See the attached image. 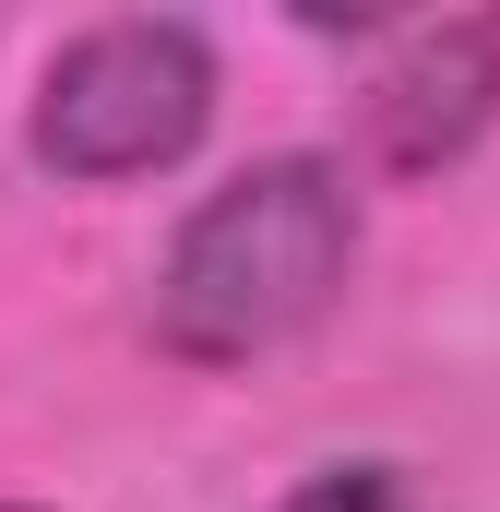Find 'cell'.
Returning <instances> with one entry per match:
<instances>
[{
    "instance_id": "obj_1",
    "label": "cell",
    "mask_w": 500,
    "mask_h": 512,
    "mask_svg": "<svg viewBox=\"0 0 500 512\" xmlns=\"http://www.w3.org/2000/svg\"><path fill=\"white\" fill-rule=\"evenodd\" d=\"M346 274H358V179L334 155L286 143V155L227 167L179 215L143 322L179 370H250V358L298 346L346 298Z\"/></svg>"
},
{
    "instance_id": "obj_2",
    "label": "cell",
    "mask_w": 500,
    "mask_h": 512,
    "mask_svg": "<svg viewBox=\"0 0 500 512\" xmlns=\"http://www.w3.org/2000/svg\"><path fill=\"white\" fill-rule=\"evenodd\" d=\"M203 131H215V36L191 12H120V24H84L72 48H48L24 155L72 191H120V179L179 167Z\"/></svg>"
},
{
    "instance_id": "obj_3",
    "label": "cell",
    "mask_w": 500,
    "mask_h": 512,
    "mask_svg": "<svg viewBox=\"0 0 500 512\" xmlns=\"http://www.w3.org/2000/svg\"><path fill=\"white\" fill-rule=\"evenodd\" d=\"M489 120H500V12L405 24V48L381 60V84H370L381 167H393V179H429V167H453Z\"/></svg>"
},
{
    "instance_id": "obj_4",
    "label": "cell",
    "mask_w": 500,
    "mask_h": 512,
    "mask_svg": "<svg viewBox=\"0 0 500 512\" xmlns=\"http://www.w3.org/2000/svg\"><path fill=\"white\" fill-rule=\"evenodd\" d=\"M274 512H405V465L393 453H334V465H310Z\"/></svg>"
},
{
    "instance_id": "obj_5",
    "label": "cell",
    "mask_w": 500,
    "mask_h": 512,
    "mask_svg": "<svg viewBox=\"0 0 500 512\" xmlns=\"http://www.w3.org/2000/svg\"><path fill=\"white\" fill-rule=\"evenodd\" d=\"M0 512H24V501H0Z\"/></svg>"
}]
</instances>
